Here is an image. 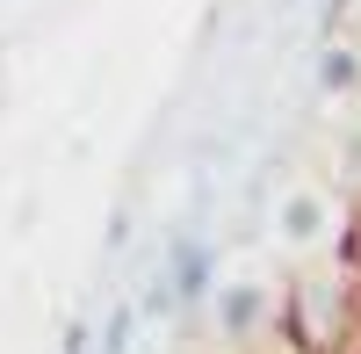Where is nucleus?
<instances>
[{
    "instance_id": "obj_6",
    "label": "nucleus",
    "mask_w": 361,
    "mask_h": 354,
    "mask_svg": "<svg viewBox=\"0 0 361 354\" xmlns=\"http://www.w3.org/2000/svg\"><path fill=\"white\" fill-rule=\"evenodd\" d=\"M325 8H340V0H325Z\"/></svg>"
},
{
    "instance_id": "obj_2",
    "label": "nucleus",
    "mask_w": 361,
    "mask_h": 354,
    "mask_svg": "<svg viewBox=\"0 0 361 354\" xmlns=\"http://www.w3.org/2000/svg\"><path fill=\"white\" fill-rule=\"evenodd\" d=\"M159 282L173 297V318H195L209 304V289H217V268H209V246L195 231H173L166 239V260H159Z\"/></svg>"
},
{
    "instance_id": "obj_3",
    "label": "nucleus",
    "mask_w": 361,
    "mask_h": 354,
    "mask_svg": "<svg viewBox=\"0 0 361 354\" xmlns=\"http://www.w3.org/2000/svg\"><path fill=\"white\" fill-rule=\"evenodd\" d=\"M325 224H333V202H325L318 188H289L282 210H275V239L282 246H318Z\"/></svg>"
},
{
    "instance_id": "obj_5",
    "label": "nucleus",
    "mask_w": 361,
    "mask_h": 354,
    "mask_svg": "<svg viewBox=\"0 0 361 354\" xmlns=\"http://www.w3.org/2000/svg\"><path fill=\"white\" fill-rule=\"evenodd\" d=\"M145 326V318H137V297H123V304H116L109 311V326H102V354H130V333Z\"/></svg>"
},
{
    "instance_id": "obj_1",
    "label": "nucleus",
    "mask_w": 361,
    "mask_h": 354,
    "mask_svg": "<svg viewBox=\"0 0 361 354\" xmlns=\"http://www.w3.org/2000/svg\"><path fill=\"white\" fill-rule=\"evenodd\" d=\"M202 318L217 326L224 347H253L267 326H275V297H267L260 282H217L209 304H202Z\"/></svg>"
},
{
    "instance_id": "obj_4",
    "label": "nucleus",
    "mask_w": 361,
    "mask_h": 354,
    "mask_svg": "<svg viewBox=\"0 0 361 354\" xmlns=\"http://www.w3.org/2000/svg\"><path fill=\"white\" fill-rule=\"evenodd\" d=\"M311 87L325 102H347V94H361V44H318V58H311Z\"/></svg>"
}]
</instances>
